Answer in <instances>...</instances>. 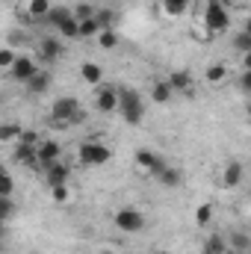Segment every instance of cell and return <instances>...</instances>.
<instances>
[{
	"mask_svg": "<svg viewBox=\"0 0 251 254\" xmlns=\"http://www.w3.org/2000/svg\"><path fill=\"white\" fill-rule=\"evenodd\" d=\"M225 243H228V252H237V254H249L251 249V237L246 231H234L231 237H225Z\"/></svg>",
	"mask_w": 251,
	"mask_h": 254,
	"instance_id": "obj_23",
	"label": "cell"
},
{
	"mask_svg": "<svg viewBox=\"0 0 251 254\" xmlns=\"http://www.w3.org/2000/svg\"><path fill=\"white\" fill-rule=\"evenodd\" d=\"M201 254H228L225 234H210V237H204V243H201Z\"/></svg>",
	"mask_w": 251,
	"mask_h": 254,
	"instance_id": "obj_24",
	"label": "cell"
},
{
	"mask_svg": "<svg viewBox=\"0 0 251 254\" xmlns=\"http://www.w3.org/2000/svg\"><path fill=\"white\" fill-rule=\"evenodd\" d=\"M74 198V190L68 187V184H63V187H51V201L54 204H68Z\"/></svg>",
	"mask_w": 251,
	"mask_h": 254,
	"instance_id": "obj_31",
	"label": "cell"
},
{
	"mask_svg": "<svg viewBox=\"0 0 251 254\" xmlns=\"http://www.w3.org/2000/svg\"><path fill=\"white\" fill-rule=\"evenodd\" d=\"M12 160L21 163V166H36V145L18 139V142L12 145Z\"/></svg>",
	"mask_w": 251,
	"mask_h": 254,
	"instance_id": "obj_17",
	"label": "cell"
},
{
	"mask_svg": "<svg viewBox=\"0 0 251 254\" xmlns=\"http://www.w3.org/2000/svg\"><path fill=\"white\" fill-rule=\"evenodd\" d=\"M95 42H98V48H101V51H116V48L122 45V36H119V30H116V27H104V30L95 36Z\"/></svg>",
	"mask_w": 251,
	"mask_h": 254,
	"instance_id": "obj_20",
	"label": "cell"
},
{
	"mask_svg": "<svg viewBox=\"0 0 251 254\" xmlns=\"http://www.w3.org/2000/svg\"><path fill=\"white\" fill-rule=\"evenodd\" d=\"M243 178H246V166L240 160H228L225 169H222V187L225 190H237L243 184Z\"/></svg>",
	"mask_w": 251,
	"mask_h": 254,
	"instance_id": "obj_12",
	"label": "cell"
},
{
	"mask_svg": "<svg viewBox=\"0 0 251 254\" xmlns=\"http://www.w3.org/2000/svg\"><path fill=\"white\" fill-rule=\"evenodd\" d=\"M68 18H71V6H51V12H48V18H45V21L57 30V27L65 24Z\"/></svg>",
	"mask_w": 251,
	"mask_h": 254,
	"instance_id": "obj_29",
	"label": "cell"
},
{
	"mask_svg": "<svg viewBox=\"0 0 251 254\" xmlns=\"http://www.w3.org/2000/svg\"><path fill=\"white\" fill-rule=\"evenodd\" d=\"M98 33H101V24H98V18L77 21V39H95Z\"/></svg>",
	"mask_w": 251,
	"mask_h": 254,
	"instance_id": "obj_27",
	"label": "cell"
},
{
	"mask_svg": "<svg viewBox=\"0 0 251 254\" xmlns=\"http://www.w3.org/2000/svg\"><path fill=\"white\" fill-rule=\"evenodd\" d=\"M51 0H27L24 3V12H27V18L30 21H45L48 18V12H51Z\"/></svg>",
	"mask_w": 251,
	"mask_h": 254,
	"instance_id": "obj_21",
	"label": "cell"
},
{
	"mask_svg": "<svg viewBox=\"0 0 251 254\" xmlns=\"http://www.w3.org/2000/svg\"><path fill=\"white\" fill-rule=\"evenodd\" d=\"M95 18H98L101 30H104V27H116V9H98Z\"/></svg>",
	"mask_w": 251,
	"mask_h": 254,
	"instance_id": "obj_34",
	"label": "cell"
},
{
	"mask_svg": "<svg viewBox=\"0 0 251 254\" xmlns=\"http://www.w3.org/2000/svg\"><path fill=\"white\" fill-rule=\"evenodd\" d=\"M234 51H237L240 57L251 54V33H249V30H243V33H237V36H234Z\"/></svg>",
	"mask_w": 251,
	"mask_h": 254,
	"instance_id": "obj_30",
	"label": "cell"
},
{
	"mask_svg": "<svg viewBox=\"0 0 251 254\" xmlns=\"http://www.w3.org/2000/svg\"><path fill=\"white\" fill-rule=\"evenodd\" d=\"M77 110H80V101H77L74 95L57 98V101L51 104V125L71 127V119H74V113H77Z\"/></svg>",
	"mask_w": 251,
	"mask_h": 254,
	"instance_id": "obj_5",
	"label": "cell"
},
{
	"mask_svg": "<svg viewBox=\"0 0 251 254\" xmlns=\"http://www.w3.org/2000/svg\"><path fill=\"white\" fill-rule=\"evenodd\" d=\"M240 89L249 95V89H251V74H249V71H243V74H240Z\"/></svg>",
	"mask_w": 251,
	"mask_h": 254,
	"instance_id": "obj_37",
	"label": "cell"
},
{
	"mask_svg": "<svg viewBox=\"0 0 251 254\" xmlns=\"http://www.w3.org/2000/svg\"><path fill=\"white\" fill-rule=\"evenodd\" d=\"M116 113H122V119H125L127 125H142V119H145V101H142V95L136 92V89H130V86H119V110Z\"/></svg>",
	"mask_w": 251,
	"mask_h": 254,
	"instance_id": "obj_3",
	"label": "cell"
},
{
	"mask_svg": "<svg viewBox=\"0 0 251 254\" xmlns=\"http://www.w3.org/2000/svg\"><path fill=\"white\" fill-rule=\"evenodd\" d=\"M172 98H175V92H172V86H169L166 77H160V80L151 83V101H154V104L166 107V104H172Z\"/></svg>",
	"mask_w": 251,
	"mask_h": 254,
	"instance_id": "obj_16",
	"label": "cell"
},
{
	"mask_svg": "<svg viewBox=\"0 0 251 254\" xmlns=\"http://www.w3.org/2000/svg\"><path fill=\"white\" fill-rule=\"evenodd\" d=\"M166 80H169V86H172V92H175V95H192V89H195V80H192V74H189L187 68L172 71Z\"/></svg>",
	"mask_w": 251,
	"mask_h": 254,
	"instance_id": "obj_13",
	"label": "cell"
},
{
	"mask_svg": "<svg viewBox=\"0 0 251 254\" xmlns=\"http://www.w3.org/2000/svg\"><path fill=\"white\" fill-rule=\"evenodd\" d=\"M228 77H231L228 63H213V65H207V71H204V83H207V86H213V89H219Z\"/></svg>",
	"mask_w": 251,
	"mask_h": 254,
	"instance_id": "obj_15",
	"label": "cell"
},
{
	"mask_svg": "<svg viewBox=\"0 0 251 254\" xmlns=\"http://www.w3.org/2000/svg\"><path fill=\"white\" fill-rule=\"evenodd\" d=\"M36 71H39V63H36L30 54H18V57H15V63L9 65V71H6V74H9L15 83H27Z\"/></svg>",
	"mask_w": 251,
	"mask_h": 254,
	"instance_id": "obj_7",
	"label": "cell"
},
{
	"mask_svg": "<svg viewBox=\"0 0 251 254\" xmlns=\"http://www.w3.org/2000/svg\"><path fill=\"white\" fill-rule=\"evenodd\" d=\"M63 57V39L57 36H42L39 39V60L42 63H57Z\"/></svg>",
	"mask_w": 251,
	"mask_h": 254,
	"instance_id": "obj_11",
	"label": "cell"
},
{
	"mask_svg": "<svg viewBox=\"0 0 251 254\" xmlns=\"http://www.w3.org/2000/svg\"><path fill=\"white\" fill-rule=\"evenodd\" d=\"M95 6L92 3H77V6H71V15H74V21H86V18H95Z\"/></svg>",
	"mask_w": 251,
	"mask_h": 254,
	"instance_id": "obj_32",
	"label": "cell"
},
{
	"mask_svg": "<svg viewBox=\"0 0 251 254\" xmlns=\"http://www.w3.org/2000/svg\"><path fill=\"white\" fill-rule=\"evenodd\" d=\"M113 225H116V231H122V234H139V231H145V225H148V219H145V213L139 210V207H119L116 213H113Z\"/></svg>",
	"mask_w": 251,
	"mask_h": 254,
	"instance_id": "obj_4",
	"label": "cell"
},
{
	"mask_svg": "<svg viewBox=\"0 0 251 254\" xmlns=\"http://www.w3.org/2000/svg\"><path fill=\"white\" fill-rule=\"evenodd\" d=\"M222 3H225V6H228V9H231V6H234V3H237V0H222Z\"/></svg>",
	"mask_w": 251,
	"mask_h": 254,
	"instance_id": "obj_39",
	"label": "cell"
},
{
	"mask_svg": "<svg viewBox=\"0 0 251 254\" xmlns=\"http://www.w3.org/2000/svg\"><path fill=\"white\" fill-rule=\"evenodd\" d=\"M57 160H63V145L57 142V139H42L39 145H36V166H51V163H57Z\"/></svg>",
	"mask_w": 251,
	"mask_h": 254,
	"instance_id": "obj_8",
	"label": "cell"
},
{
	"mask_svg": "<svg viewBox=\"0 0 251 254\" xmlns=\"http://www.w3.org/2000/svg\"><path fill=\"white\" fill-rule=\"evenodd\" d=\"M24 86H27V92H30V95H45V92L51 89V71H42V68H39V71H36Z\"/></svg>",
	"mask_w": 251,
	"mask_h": 254,
	"instance_id": "obj_18",
	"label": "cell"
},
{
	"mask_svg": "<svg viewBox=\"0 0 251 254\" xmlns=\"http://www.w3.org/2000/svg\"><path fill=\"white\" fill-rule=\"evenodd\" d=\"M133 160H136V166H139L145 175H151V178H157V175H160V169L166 166V160H163L157 151H151V148H139Z\"/></svg>",
	"mask_w": 251,
	"mask_h": 254,
	"instance_id": "obj_9",
	"label": "cell"
},
{
	"mask_svg": "<svg viewBox=\"0 0 251 254\" xmlns=\"http://www.w3.org/2000/svg\"><path fill=\"white\" fill-rule=\"evenodd\" d=\"M80 77H83L89 86H101V83H104V68L98 63H83L80 65Z\"/></svg>",
	"mask_w": 251,
	"mask_h": 254,
	"instance_id": "obj_25",
	"label": "cell"
},
{
	"mask_svg": "<svg viewBox=\"0 0 251 254\" xmlns=\"http://www.w3.org/2000/svg\"><path fill=\"white\" fill-rule=\"evenodd\" d=\"M24 133V125L21 122H0V145H15Z\"/></svg>",
	"mask_w": 251,
	"mask_h": 254,
	"instance_id": "obj_19",
	"label": "cell"
},
{
	"mask_svg": "<svg viewBox=\"0 0 251 254\" xmlns=\"http://www.w3.org/2000/svg\"><path fill=\"white\" fill-rule=\"evenodd\" d=\"M98 92H95V110L98 113H104V116H110V113H116L119 110V86H113V83H101V86H95Z\"/></svg>",
	"mask_w": 251,
	"mask_h": 254,
	"instance_id": "obj_6",
	"label": "cell"
},
{
	"mask_svg": "<svg viewBox=\"0 0 251 254\" xmlns=\"http://www.w3.org/2000/svg\"><path fill=\"white\" fill-rule=\"evenodd\" d=\"M68 181H71V166L65 160H57V163L45 166V184L48 187H63Z\"/></svg>",
	"mask_w": 251,
	"mask_h": 254,
	"instance_id": "obj_10",
	"label": "cell"
},
{
	"mask_svg": "<svg viewBox=\"0 0 251 254\" xmlns=\"http://www.w3.org/2000/svg\"><path fill=\"white\" fill-rule=\"evenodd\" d=\"M15 57H18V51L12 45H3L0 48V71H9V65L15 63Z\"/></svg>",
	"mask_w": 251,
	"mask_h": 254,
	"instance_id": "obj_33",
	"label": "cell"
},
{
	"mask_svg": "<svg viewBox=\"0 0 251 254\" xmlns=\"http://www.w3.org/2000/svg\"><path fill=\"white\" fill-rule=\"evenodd\" d=\"M201 27L207 30V36H219L231 27V9L222 0H204L201 9Z\"/></svg>",
	"mask_w": 251,
	"mask_h": 254,
	"instance_id": "obj_1",
	"label": "cell"
},
{
	"mask_svg": "<svg viewBox=\"0 0 251 254\" xmlns=\"http://www.w3.org/2000/svg\"><path fill=\"white\" fill-rule=\"evenodd\" d=\"M15 195V175L0 163V198H12Z\"/></svg>",
	"mask_w": 251,
	"mask_h": 254,
	"instance_id": "obj_26",
	"label": "cell"
},
{
	"mask_svg": "<svg viewBox=\"0 0 251 254\" xmlns=\"http://www.w3.org/2000/svg\"><path fill=\"white\" fill-rule=\"evenodd\" d=\"M83 122H86V110L80 107V110L74 113V119H71V127H74V125H83Z\"/></svg>",
	"mask_w": 251,
	"mask_h": 254,
	"instance_id": "obj_38",
	"label": "cell"
},
{
	"mask_svg": "<svg viewBox=\"0 0 251 254\" xmlns=\"http://www.w3.org/2000/svg\"><path fill=\"white\" fill-rule=\"evenodd\" d=\"M12 213H15V198H0V216L9 219Z\"/></svg>",
	"mask_w": 251,
	"mask_h": 254,
	"instance_id": "obj_36",
	"label": "cell"
},
{
	"mask_svg": "<svg viewBox=\"0 0 251 254\" xmlns=\"http://www.w3.org/2000/svg\"><path fill=\"white\" fill-rule=\"evenodd\" d=\"M77 160L83 169H98V166H107L113 160V148L101 139H86L77 148Z\"/></svg>",
	"mask_w": 251,
	"mask_h": 254,
	"instance_id": "obj_2",
	"label": "cell"
},
{
	"mask_svg": "<svg viewBox=\"0 0 251 254\" xmlns=\"http://www.w3.org/2000/svg\"><path fill=\"white\" fill-rule=\"evenodd\" d=\"M0 104H3V92H0Z\"/></svg>",
	"mask_w": 251,
	"mask_h": 254,
	"instance_id": "obj_42",
	"label": "cell"
},
{
	"mask_svg": "<svg viewBox=\"0 0 251 254\" xmlns=\"http://www.w3.org/2000/svg\"><path fill=\"white\" fill-rule=\"evenodd\" d=\"M157 6H160V15H163V18L178 21V18H184L189 12L192 0H157Z\"/></svg>",
	"mask_w": 251,
	"mask_h": 254,
	"instance_id": "obj_14",
	"label": "cell"
},
{
	"mask_svg": "<svg viewBox=\"0 0 251 254\" xmlns=\"http://www.w3.org/2000/svg\"><path fill=\"white\" fill-rule=\"evenodd\" d=\"M213 216H216L213 204H198V207H195V225H198V228H210V225H213Z\"/></svg>",
	"mask_w": 251,
	"mask_h": 254,
	"instance_id": "obj_28",
	"label": "cell"
},
{
	"mask_svg": "<svg viewBox=\"0 0 251 254\" xmlns=\"http://www.w3.org/2000/svg\"><path fill=\"white\" fill-rule=\"evenodd\" d=\"M3 228H6V219H3V216H0V231H3Z\"/></svg>",
	"mask_w": 251,
	"mask_h": 254,
	"instance_id": "obj_41",
	"label": "cell"
},
{
	"mask_svg": "<svg viewBox=\"0 0 251 254\" xmlns=\"http://www.w3.org/2000/svg\"><path fill=\"white\" fill-rule=\"evenodd\" d=\"M57 30L63 33V39H68V42H74V39H77V21H74V15H71V18H68L65 24H60Z\"/></svg>",
	"mask_w": 251,
	"mask_h": 254,
	"instance_id": "obj_35",
	"label": "cell"
},
{
	"mask_svg": "<svg viewBox=\"0 0 251 254\" xmlns=\"http://www.w3.org/2000/svg\"><path fill=\"white\" fill-rule=\"evenodd\" d=\"M98 254H116V252L113 249H104V252H98Z\"/></svg>",
	"mask_w": 251,
	"mask_h": 254,
	"instance_id": "obj_40",
	"label": "cell"
},
{
	"mask_svg": "<svg viewBox=\"0 0 251 254\" xmlns=\"http://www.w3.org/2000/svg\"><path fill=\"white\" fill-rule=\"evenodd\" d=\"M157 181H160L163 187H169V190H178V187L184 184V172L175 169V166H163L160 175H157Z\"/></svg>",
	"mask_w": 251,
	"mask_h": 254,
	"instance_id": "obj_22",
	"label": "cell"
}]
</instances>
